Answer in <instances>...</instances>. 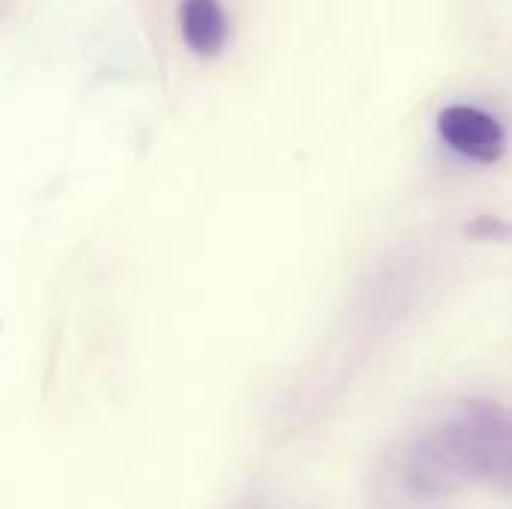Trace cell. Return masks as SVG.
I'll list each match as a JSON object with an SVG mask.
<instances>
[{"mask_svg": "<svg viewBox=\"0 0 512 509\" xmlns=\"http://www.w3.org/2000/svg\"><path fill=\"white\" fill-rule=\"evenodd\" d=\"M465 236L483 245H512V221L495 218V215H480L471 224H465Z\"/></svg>", "mask_w": 512, "mask_h": 509, "instance_id": "cell-4", "label": "cell"}, {"mask_svg": "<svg viewBox=\"0 0 512 509\" xmlns=\"http://www.w3.org/2000/svg\"><path fill=\"white\" fill-rule=\"evenodd\" d=\"M405 477L420 495H444L465 483L512 495V408L486 399L459 405L411 447Z\"/></svg>", "mask_w": 512, "mask_h": 509, "instance_id": "cell-1", "label": "cell"}, {"mask_svg": "<svg viewBox=\"0 0 512 509\" xmlns=\"http://www.w3.org/2000/svg\"><path fill=\"white\" fill-rule=\"evenodd\" d=\"M441 140L462 158L477 164H495L507 152V131L501 120L474 105H450L438 114Z\"/></svg>", "mask_w": 512, "mask_h": 509, "instance_id": "cell-2", "label": "cell"}, {"mask_svg": "<svg viewBox=\"0 0 512 509\" xmlns=\"http://www.w3.org/2000/svg\"><path fill=\"white\" fill-rule=\"evenodd\" d=\"M179 24H182V39L200 57L221 54L230 39L227 12L212 0H188L179 9Z\"/></svg>", "mask_w": 512, "mask_h": 509, "instance_id": "cell-3", "label": "cell"}]
</instances>
